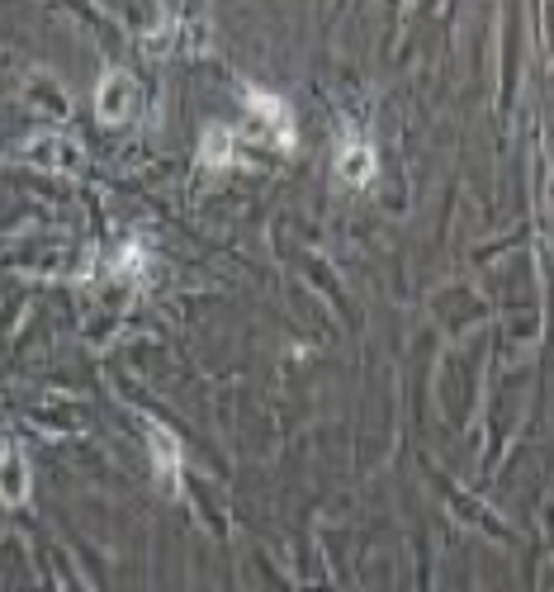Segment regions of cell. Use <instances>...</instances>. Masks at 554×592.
<instances>
[{
    "instance_id": "6da1fadb",
    "label": "cell",
    "mask_w": 554,
    "mask_h": 592,
    "mask_svg": "<svg viewBox=\"0 0 554 592\" xmlns=\"http://www.w3.org/2000/svg\"><path fill=\"white\" fill-rule=\"evenodd\" d=\"M341 171H346V180H365L370 171H375V152H365V147H346V157H341Z\"/></svg>"
}]
</instances>
